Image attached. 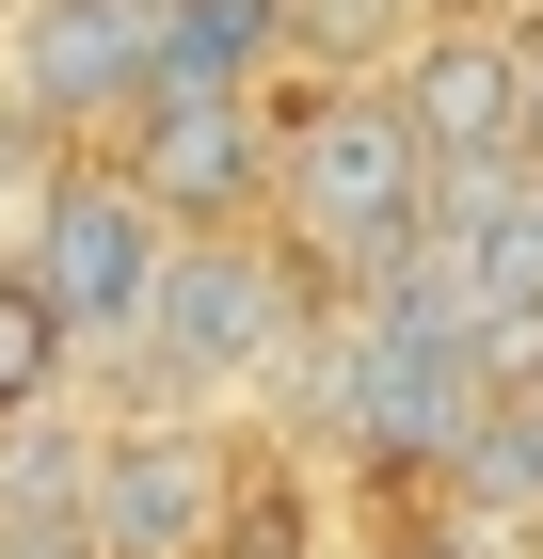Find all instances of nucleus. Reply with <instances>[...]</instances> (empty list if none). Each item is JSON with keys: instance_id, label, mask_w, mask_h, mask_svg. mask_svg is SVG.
<instances>
[{"instance_id": "11", "label": "nucleus", "mask_w": 543, "mask_h": 559, "mask_svg": "<svg viewBox=\"0 0 543 559\" xmlns=\"http://www.w3.org/2000/svg\"><path fill=\"white\" fill-rule=\"evenodd\" d=\"M511 160H543V16H511Z\"/></svg>"}, {"instance_id": "8", "label": "nucleus", "mask_w": 543, "mask_h": 559, "mask_svg": "<svg viewBox=\"0 0 543 559\" xmlns=\"http://www.w3.org/2000/svg\"><path fill=\"white\" fill-rule=\"evenodd\" d=\"M383 96H400V129H416L432 176L511 160V0H496V16H416L400 64H383Z\"/></svg>"}, {"instance_id": "5", "label": "nucleus", "mask_w": 543, "mask_h": 559, "mask_svg": "<svg viewBox=\"0 0 543 559\" xmlns=\"http://www.w3.org/2000/svg\"><path fill=\"white\" fill-rule=\"evenodd\" d=\"M161 257H176V224L144 209V192H128L113 160H48V176H33L16 272H33V288L64 304V336H81V352L144 336V288H161Z\"/></svg>"}, {"instance_id": "6", "label": "nucleus", "mask_w": 543, "mask_h": 559, "mask_svg": "<svg viewBox=\"0 0 543 559\" xmlns=\"http://www.w3.org/2000/svg\"><path fill=\"white\" fill-rule=\"evenodd\" d=\"M240 527V464H224V431L161 416V431H113L81 464V559H209Z\"/></svg>"}, {"instance_id": "2", "label": "nucleus", "mask_w": 543, "mask_h": 559, "mask_svg": "<svg viewBox=\"0 0 543 559\" xmlns=\"http://www.w3.org/2000/svg\"><path fill=\"white\" fill-rule=\"evenodd\" d=\"M480 352H463V320H448V288H432L416 257L400 272H368L352 288V336H335V431L368 448V464H448L463 448V416H480Z\"/></svg>"}, {"instance_id": "4", "label": "nucleus", "mask_w": 543, "mask_h": 559, "mask_svg": "<svg viewBox=\"0 0 543 559\" xmlns=\"http://www.w3.org/2000/svg\"><path fill=\"white\" fill-rule=\"evenodd\" d=\"M96 160L176 224V240H209V224H256L272 209V96H224V81H144L96 129Z\"/></svg>"}, {"instance_id": "13", "label": "nucleus", "mask_w": 543, "mask_h": 559, "mask_svg": "<svg viewBox=\"0 0 543 559\" xmlns=\"http://www.w3.org/2000/svg\"><path fill=\"white\" fill-rule=\"evenodd\" d=\"M528 400H543V336H528Z\"/></svg>"}, {"instance_id": "7", "label": "nucleus", "mask_w": 543, "mask_h": 559, "mask_svg": "<svg viewBox=\"0 0 543 559\" xmlns=\"http://www.w3.org/2000/svg\"><path fill=\"white\" fill-rule=\"evenodd\" d=\"M0 64H16V129L96 144L128 96H144V0H16Z\"/></svg>"}, {"instance_id": "1", "label": "nucleus", "mask_w": 543, "mask_h": 559, "mask_svg": "<svg viewBox=\"0 0 543 559\" xmlns=\"http://www.w3.org/2000/svg\"><path fill=\"white\" fill-rule=\"evenodd\" d=\"M416 224H432V160H416V129H400L383 81H320L304 112H272V209H256V240L320 304H352L368 272H400Z\"/></svg>"}, {"instance_id": "3", "label": "nucleus", "mask_w": 543, "mask_h": 559, "mask_svg": "<svg viewBox=\"0 0 543 559\" xmlns=\"http://www.w3.org/2000/svg\"><path fill=\"white\" fill-rule=\"evenodd\" d=\"M304 272L256 240V224H209V240H176L161 288H144V352H161L176 384H272L304 352Z\"/></svg>"}, {"instance_id": "14", "label": "nucleus", "mask_w": 543, "mask_h": 559, "mask_svg": "<svg viewBox=\"0 0 543 559\" xmlns=\"http://www.w3.org/2000/svg\"><path fill=\"white\" fill-rule=\"evenodd\" d=\"M528 209H543V160H528Z\"/></svg>"}, {"instance_id": "10", "label": "nucleus", "mask_w": 543, "mask_h": 559, "mask_svg": "<svg viewBox=\"0 0 543 559\" xmlns=\"http://www.w3.org/2000/svg\"><path fill=\"white\" fill-rule=\"evenodd\" d=\"M64 368H81V336H64V304H48L33 272L0 257V431H33V416H48V384H64Z\"/></svg>"}, {"instance_id": "12", "label": "nucleus", "mask_w": 543, "mask_h": 559, "mask_svg": "<svg viewBox=\"0 0 543 559\" xmlns=\"http://www.w3.org/2000/svg\"><path fill=\"white\" fill-rule=\"evenodd\" d=\"M416 16H496V0H416Z\"/></svg>"}, {"instance_id": "9", "label": "nucleus", "mask_w": 543, "mask_h": 559, "mask_svg": "<svg viewBox=\"0 0 543 559\" xmlns=\"http://www.w3.org/2000/svg\"><path fill=\"white\" fill-rule=\"evenodd\" d=\"M304 48V0H144V81H224L272 96V64Z\"/></svg>"}]
</instances>
